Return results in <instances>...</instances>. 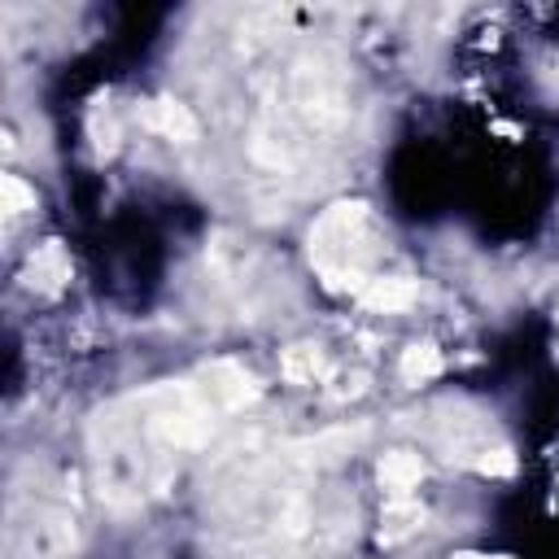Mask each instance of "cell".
<instances>
[{
  "label": "cell",
  "mask_w": 559,
  "mask_h": 559,
  "mask_svg": "<svg viewBox=\"0 0 559 559\" xmlns=\"http://www.w3.org/2000/svg\"><path fill=\"white\" fill-rule=\"evenodd\" d=\"M253 397V376L236 362H210L197 376L153 384L96 415V489L114 507L162 493L179 463L201 450L227 415Z\"/></svg>",
  "instance_id": "1"
},
{
  "label": "cell",
  "mask_w": 559,
  "mask_h": 559,
  "mask_svg": "<svg viewBox=\"0 0 559 559\" xmlns=\"http://www.w3.org/2000/svg\"><path fill=\"white\" fill-rule=\"evenodd\" d=\"M306 249H310V266L314 275L332 288V293H362L371 280H376V223H371V210L367 201H336L328 205L310 236H306Z\"/></svg>",
  "instance_id": "2"
},
{
  "label": "cell",
  "mask_w": 559,
  "mask_h": 559,
  "mask_svg": "<svg viewBox=\"0 0 559 559\" xmlns=\"http://www.w3.org/2000/svg\"><path fill=\"white\" fill-rule=\"evenodd\" d=\"M437 415L441 419L432 424V437H437V450L450 463L476 467V472H489V476H502V472L515 467L507 437L498 432V424L485 411H472V406H437Z\"/></svg>",
  "instance_id": "3"
},
{
  "label": "cell",
  "mask_w": 559,
  "mask_h": 559,
  "mask_svg": "<svg viewBox=\"0 0 559 559\" xmlns=\"http://www.w3.org/2000/svg\"><path fill=\"white\" fill-rule=\"evenodd\" d=\"M74 511L48 498H13L9 507V528H4V550L9 559H74Z\"/></svg>",
  "instance_id": "4"
},
{
  "label": "cell",
  "mask_w": 559,
  "mask_h": 559,
  "mask_svg": "<svg viewBox=\"0 0 559 559\" xmlns=\"http://www.w3.org/2000/svg\"><path fill=\"white\" fill-rule=\"evenodd\" d=\"M144 127L157 131V135H166V140H175V144H192L197 131H201L197 118H192V109L179 105V100H170V96L144 105Z\"/></svg>",
  "instance_id": "5"
},
{
  "label": "cell",
  "mask_w": 559,
  "mask_h": 559,
  "mask_svg": "<svg viewBox=\"0 0 559 559\" xmlns=\"http://www.w3.org/2000/svg\"><path fill=\"white\" fill-rule=\"evenodd\" d=\"M66 280H70V258H66V249H61L57 240L39 245V249L31 253V262H26V284L39 288V293H61Z\"/></svg>",
  "instance_id": "6"
},
{
  "label": "cell",
  "mask_w": 559,
  "mask_h": 559,
  "mask_svg": "<svg viewBox=\"0 0 559 559\" xmlns=\"http://www.w3.org/2000/svg\"><path fill=\"white\" fill-rule=\"evenodd\" d=\"M424 480V459L411 450H389L380 459V485L389 489V498H411V489H419Z\"/></svg>",
  "instance_id": "7"
},
{
  "label": "cell",
  "mask_w": 559,
  "mask_h": 559,
  "mask_svg": "<svg viewBox=\"0 0 559 559\" xmlns=\"http://www.w3.org/2000/svg\"><path fill=\"white\" fill-rule=\"evenodd\" d=\"M358 301H362L367 310L397 314V310H406V306L415 301V284H411L406 275H376V280L358 293Z\"/></svg>",
  "instance_id": "8"
},
{
  "label": "cell",
  "mask_w": 559,
  "mask_h": 559,
  "mask_svg": "<svg viewBox=\"0 0 559 559\" xmlns=\"http://www.w3.org/2000/svg\"><path fill=\"white\" fill-rule=\"evenodd\" d=\"M397 371H402V380H406V384H428L432 376H441V349H437V345H428V341H415V345H406V349H402Z\"/></svg>",
  "instance_id": "9"
},
{
  "label": "cell",
  "mask_w": 559,
  "mask_h": 559,
  "mask_svg": "<svg viewBox=\"0 0 559 559\" xmlns=\"http://www.w3.org/2000/svg\"><path fill=\"white\" fill-rule=\"evenodd\" d=\"M284 376L293 384H314L323 376V349L319 345H293L284 354Z\"/></svg>",
  "instance_id": "10"
},
{
  "label": "cell",
  "mask_w": 559,
  "mask_h": 559,
  "mask_svg": "<svg viewBox=\"0 0 559 559\" xmlns=\"http://www.w3.org/2000/svg\"><path fill=\"white\" fill-rule=\"evenodd\" d=\"M424 520V511L411 502V498H393V507H389V515H384V542H397V537H406L415 524Z\"/></svg>",
  "instance_id": "11"
},
{
  "label": "cell",
  "mask_w": 559,
  "mask_h": 559,
  "mask_svg": "<svg viewBox=\"0 0 559 559\" xmlns=\"http://www.w3.org/2000/svg\"><path fill=\"white\" fill-rule=\"evenodd\" d=\"M0 192H4V214H9V218H17V214L35 210V192H31L17 175H4V179H0Z\"/></svg>",
  "instance_id": "12"
},
{
  "label": "cell",
  "mask_w": 559,
  "mask_h": 559,
  "mask_svg": "<svg viewBox=\"0 0 559 559\" xmlns=\"http://www.w3.org/2000/svg\"><path fill=\"white\" fill-rule=\"evenodd\" d=\"M92 140H96L100 153H114V144H118V122H114V109H109V105H96V109H92Z\"/></svg>",
  "instance_id": "13"
},
{
  "label": "cell",
  "mask_w": 559,
  "mask_h": 559,
  "mask_svg": "<svg viewBox=\"0 0 559 559\" xmlns=\"http://www.w3.org/2000/svg\"><path fill=\"white\" fill-rule=\"evenodd\" d=\"M450 559H507V555H472L467 550V555H450Z\"/></svg>",
  "instance_id": "14"
}]
</instances>
